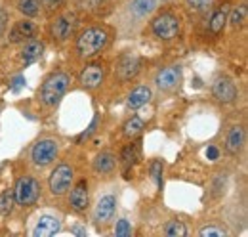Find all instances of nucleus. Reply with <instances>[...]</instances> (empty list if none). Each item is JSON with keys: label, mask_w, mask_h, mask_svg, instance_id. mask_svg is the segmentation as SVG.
Returning a JSON list of instances; mask_svg holds the SVG:
<instances>
[{"label": "nucleus", "mask_w": 248, "mask_h": 237, "mask_svg": "<svg viewBox=\"0 0 248 237\" xmlns=\"http://www.w3.org/2000/svg\"><path fill=\"white\" fill-rule=\"evenodd\" d=\"M109 42V33L103 27H90L82 31L80 36L77 38V54L82 59L95 58Z\"/></svg>", "instance_id": "1"}, {"label": "nucleus", "mask_w": 248, "mask_h": 237, "mask_svg": "<svg viewBox=\"0 0 248 237\" xmlns=\"http://www.w3.org/2000/svg\"><path fill=\"white\" fill-rule=\"evenodd\" d=\"M71 85V77L67 73H52L44 83H42V88H40V102L46 105V107H54L60 103L65 92Z\"/></svg>", "instance_id": "2"}, {"label": "nucleus", "mask_w": 248, "mask_h": 237, "mask_svg": "<svg viewBox=\"0 0 248 237\" xmlns=\"http://www.w3.org/2000/svg\"><path fill=\"white\" fill-rule=\"evenodd\" d=\"M40 184L32 176H21L14 187V199L19 207H31L38 201Z\"/></svg>", "instance_id": "3"}, {"label": "nucleus", "mask_w": 248, "mask_h": 237, "mask_svg": "<svg viewBox=\"0 0 248 237\" xmlns=\"http://www.w3.org/2000/svg\"><path fill=\"white\" fill-rule=\"evenodd\" d=\"M58 142L56 140H50V138H44V140H38L31 151V161L34 167L38 169H44L48 165L54 163V159L58 157Z\"/></svg>", "instance_id": "4"}, {"label": "nucleus", "mask_w": 248, "mask_h": 237, "mask_svg": "<svg viewBox=\"0 0 248 237\" xmlns=\"http://www.w3.org/2000/svg\"><path fill=\"white\" fill-rule=\"evenodd\" d=\"M73 178H75V172H73V169L69 165H65V163L58 165L52 170L50 178H48V186H50L52 195L62 197L63 193H67L69 187H71V184H73Z\"/></svg>", "instance_id": "5"}, {"label": "nucleus", "mask_w": 248, "mask_h": 237, "mask_svg": "<svg viewBox=\"0 0 248 237\" xmlns=\"http://www.w3.org/2000/svg\"><path fill=\"white\" fill-rule=\"evenodd\" d=\"M151 29L155 33L156 38L160 40H172L180 34V19L174 14H160L156 16L151 23Z\"/></svg>", "instance_id": "6"}, {"label": "nucleus", "mask_w": 248, "mask_h": 237, "mask_svg": "<svg viewBox=\"0 0 248 237\" xmlns=\"http://www.w3.org/2000/svg\"><path fill=\"white\" fill-rule=\"evenodd\" d=\"M115 210H117V199L115 195H103L93 210V222L101 228V226H107L113 216H115Z\"/></svg>", "instance_id": "7"}, {"label": "nucleus", "mask_w": 248, "mask_h": 237, "mask_svg": "<svg viewBox=\"0 0 248 237\" xmlns=\"http://www.w3.org/2000/svg\"><path fill=\"white\" fill-rule=\"evenodd\" d=\"M103 79H105V67L101 63H88L80 71V75H78V83L88 90L101 86L103 85Z\"/></svg>", "instance_id": "8"}, {"label": "nucleus", "mask_w": 248, "mask_h": 237, "mask_svg": "<svg viewBox=\"0 0 248 237\" xmlns=\"http://www.w3.org/2000/svg\"><path fill=\"white\" fill-rule=\"evenodd\" d=\"M180 83H182V67H178V65L160 69L155 77V85L164 92L176 90L180 86Z\"/></svg>", "instance_id": "9"}, {"label": "nucleus", "mask_w": 248, "mask_h": 237, "mask_svg": "<svg viewBox=\"0 0 248 237\" xmlns=\"http://www.w3.org/2000/svg\"><path fill=\"white\" fill-rule=\"evenodd\" d=\"M212 94H214V98H216L217 102H221V103H231V102L237 100V88H235L233 81L229 77H223V75L217 77L216 81H214Z\"/></svg>", "instance_id": "10"}, {"label": "nucleus", "mask_w": 248, "mask_h": 237, "mask_svg": "<svg viewBox=\"0 0 248 237\" xmlns=\"http://www.w3.org/2000/svg\"><path fill=\"white\" fill-rule=\"evenodd\" d=\"M75 21H77L75 14H63V16H60V17H56L54 23H52V27H50L52 36H54L56 40H60V42L67 40L69 34H71L73 29H75Z\"/></svg>", "instance_id": "11"}, {"label": "nucleus", "mask_w": 248, "mask_h": 237, "mask_svg": "<svg viewBox=\"0 0 248 237\" xmlns=\"http://www.w3.org/2000/svg\"><path fill=\"white\" fill-rule=\"evenodd\" d=\"M140 69H141V59L136 54H124L117 65V73H119L121 81H132L140 73Z\"/></svg>", "instance_id": "12"}, {"label": "nucleus", "mask_w": 248, "mask_h": 237, "mask_svg": "<svg viewBox=\"0 0 248 237\" xmlns=\"http://www.w3.org/2000/svg\"><path fill=\"white\" fill-rule=\"evenodd\" d=\"M71 207L75 208L77 212H84L86 208L90 207V191H88V182L80 180L73 191H71Z\"/></svg>", "instance_id": "13"}, {"label": "nucleus", "mask_w": 248, "mask_h": 237, "mask_svg": "<svg viewBox=\"0 0 248 237\" xmlns=\"http://www.w3.org/2000/svg\"><path fill=\"white\" fill-rule=\"evenodd\" d=\"M60 230H62L60 220L54 218V216H50V214H44V216L38 218V222H36V226H34V230H32V236L34 237H52V236H56Z\"/></svg>", "instance_id": "14"}, {"label": "nucleus", "mask_w": 248, "mask_h": 237, "mask_svg": "<svg viewBox=\"0 0 248 237\" xmlns=\"http://www.w3.org/2000/svg\"><path fill=\"white\" fill-rule=\"evenodd\" d=\"M34 33H36V25H34V21L31 19H21V21H17L12 31H10V42H21V40H25V38H32L34 36Z\"/></svg>", "instance_id": "15"}, {"label": "nucleus", "mask_w": 248, "mask_h": 237, "mask_svg": "<svg viewBox=\"0 0 248 237\" xmlns=\"http://www.w3.org/2000/svg\"><path fill=\"white\" fill-rule=\"evenodd\" d=\"M245 146V128L241 124L233 126L229 130V136H227V144H225V149L229 155H237L241 153V149Z\"/></svg>", "instance_id": "16"}, {"label": "nucleus", "mask_w": 248, "mask_h": 237, "mask_svg": "<svg viewBox=\"0 0 248 237\" xmlns=\"http://www.w3.org/2000/svg\"><path fill=\"white\" fill-rule=\"evenodd\" d=\"M151 100V88L149 86H138L136 90H132L128 94V100H126V105L130 109H140L143 107L145 103H149Z\"/></svg>", "instance_id": "17"}, {"label": "nucleus", "mask_w": 248, "mask_h": 237, "mask_svg": "<svg viewBox=\"0 0 248 237\" xmlns=\"http://www.w3.org/2000/svg\"><path fill=\"white\" fill-rule=\"evenodd\" d=\"M42 52H44V44H42L40 40H36V38H31V40L23 46V50H21V61H23L25 65H31L36 59H40Z\"/></svg>", "instance_id": "18"}, {"label": "nucleus", "mask_w": 248, "mask_h": 237, "mask_svg": "<svg viewBox=\"0 0 248 237\" xmlns=\"http://www.w3.org/2000/svg\"><path fill=\"white\" fill-rule=\"evenodd\" d=\"M115 165H117V159H115V155L109 153V151H101V153L93 159V170L99 172V174H109V172H113Z\"/></svg>", "instance_id": "19"}, {"label": "nucleus", "mask_w": 248, "mask_h": 237, "mask_svg": "<svg viewBox=\"0 0 248 237\" xmlns=\"http://www.w3.org/2000/svg\"><path fill=\"white\" fill-rule=\"evenodd\" d=\"M227 17H229V4L221 6L217 12H214V16H212V19H210V25H208L210 33H212V34L221 33L223 27H225V23H227Z\"/></svg>", "instance_id": "20"}, {"label": "nucleus", "mask_w": 248, "mask_h": 237, "mask_svg": "<svg viewBox=\"0 0 248 237\" xmlns=\"http://www.w3.org/2000/svg\"><path fill=\"white\" fill-rule=\"evenodd\" d=\"M156 6V0H132L130 2V12L136 17H145L149 16Z\"/></svg>", "instance_id": "21"}, {"label": "nucleus", "mask_w": 248, "mask_h": 237, "mask_svg": "<svg viewBox=\"0 0 248 237\" xmlns=\"http://www.w3.org/2000/svg\"><path fill=\"white\" fill-rule=\"evenodd\" d=\"M140 159V144H136V142H132V144H128L126 148L123 149V153H121V161H123V167L128 170L136 161Z\"/></svg>", "instance_id": "22"}, {"label": "nucleus", "mask_w": 248, "mask_h": 237, "mask_svg": "<svg viewBox=\"0 0 248 237\" xmlns=\"http://www.w3.org/2000/svg\"><path fill=\"white\" fill-rule=\"evenodd\" d=\"M145 128V122L141 120L140 117H132V118H128L126 120V124H124V136L126 138H136V136H140L141 134V130Z\"/></svg>", "instance_id": "23"}, {"label": "nucleus", "mask_w": 248, "mask_h": 237, "mask_svg": "<svg viewBox=\"0 0 248 237\" xmlns=\"http://www.w3.org/2000/svg\"><path fill=\"white\" fill-rule=\"evenodd\" d=\"M164 236L166 237H186L187 236L186 224L180 222V220H170V222L164 226Z\"/></svg>", "instance_id": "24"}, {"label": "nucleus", "mask_w": 248, "mask_h": 237, "mask_svg": "<svg viewBox=\"0 0 248 237\" xmlns=\"http://www.w3.org/2000/svg\"><path fill=\"white\" fill-rule=\"evenodd\" d=\"M17 10L21 14H25L27 17H34L40 12V2L38 0H19L17 2Z\"/></svg>", "instance_id": "25"}, {"label": "nucleus", "mask_w": 248, "mask_h": 237, "mask_svg": "<svg viewBox=\"0 0 248 237\" xmlns=\"http://www.w3.org/2000/svg\"><path fill=\"white\" fill-rule=\"evenodd\" d=\"M214 6V0H187V8L195 14H208Z\"/></svg>", "instance_id": "26"}, {"label": "nucleus", "mask_w": 248, "mask_h": 237, "mask_svg": "<svg viewBox=\"0 0 248 237\" xmlns=\"http://www.w3.org/2000/svg\"><path fill=\"white\" fill-rule=\"evenodd\" d=\"M14 203H16V199H14V191H4L2 193V197H0V214L2 216H8L12 210H14Z\"/></svg>", "instance_id": "27"}, {"label": "nucleus", "mask_w": 248, "mask_h": 237, "mask_svg": "<svg viewBox=\"0 0 248 237\" xmlns=\"http://www.w3.org/2000/svg\"><path fill=\"white\" fill-rule=\"evenodd\" d=\"M229 12H231V10H229ZM245 19H247V6H237V8H233L231 17H227V21H229L233 27H241V25L245 23Z\"/></svg>", "instance_id": "28"}, {"label": "nucleus", "mask_w": 248, "mask_h": 237, "mask_svg": "<svg viewBox=\"0 0 248 237\" xmlns=\"http://www.w3.org/2000/svg\"><path fill=\"white\" fill-rule=\"evenodd\" d=\"M132 234V228H130V222L123 218V220H119L117 222V228H115V236L117 237H128Z\"/></svg>", "instance_id": "29"}, {"label": "nucleus", "mask_w": 248, "mask_h": 237, "mask_svg": "<svg viewBox=\"0 0 248 237\" xmlns=\"http://www.w3.org/2000/svg\"><path fill=\"white\" fill-rule=\"evenodd\" d=\"M162 161H153L151 163V176L158 186H162Z\"/></svg>", "instance_id": "30"}, {"label": "nucleus", "mask_w": 248, "mask_h": 237, "mask_svg": "<svg viewBox=\"0 0 248 237\" xmlns=\"http://www.w3.org/2000/svg\"><path fill=\"white\" fill-rule=\"evenodd\" d=\"M97 122H99V118H97V115H95V117H93V120H92V124H90V126H88V128H86V130H84V132H82V134L77 138V142H78V144H82L84 140H88V138L92 136L93 132H95V128H97Z\"/></svg>", "instance_id": "31"}, {"label": "nucleus", "mask_w": 248, "mask_h": 237, "mask_svg": "<svg viewBox=\"0 0 248 237\" xmlns=\"http://www.w3.org/2000/svg\"><path fill=\"white\" fill-rule=\"evenodd\" d=\"M201 236L202 237H225V230H219L214 226H206L201 230Z\"/></svg>", "instance_id": "32"}, {"label": "nucleus", "mask_w": 248, "mask_h": 237, "mask_svg": "<svg viewBox=\"0 0 248 237\" xmlns=\"http://www.w3.org/2000/svg\"><path fill=\"white\" fill-rule=\"evenodd\" d=\"M8 21H10V17H8V12L4 10V8H0V36L6 33L8 29Z\"/></svg>", "instance_id": "33"}, {"label": "nucleus", "mask_w": 248, "mask_h": 237, "mask_svg": "<svg viewBox=\"0 0 248 237\" xmlns=\"http://www.w3.org/2000/svg\"><path fill=\"white\" fill-rule=\"evenodd\" d=\"M38 2H40V4H42L46 10H56V8L62 4L63 0H38Z\"/></svg>", "instance_id": "34"}, {"label": "nucleus", "mask_w": 248, "mask_h": 237, "mask_svg": "<svg viewBox=\"0 0 248 237\" xmlns=\"http://www.w3.org/2000/svg\"><path fill=\"white\" fill-rule=\"evenodd\" d=\"M217 155H219V151H217V149L214 148V146H210V148L206 149V157H208L210 161H216Z\"/></svg>", "instance_id": "35"}, {"label": "nucleus", "mask_w": 248, "mask_h": 237, "mask_svg": "<svg viewBox=\"0 0 248 237\" xmlns=\"http://www.w3.org/2000/svg\"><path fill=\"white\" fill-rule=\"evenodd\" d=\"M23 85H25V79H23V77H16V79L12 81V88L14 90H19Z\"/></svg>", "instance_id": "36"}, {"label": "nucleus", "mask_w": 248, "mask_h": 237, "mask_svg": "<svg viewBox=\"0 0 248 237\" xmlns=\"http://www.w3.org/2000/svg\"><path fill=\"white\" fill-rule=\"evenodd\" d=\"M73 232H75L77 236H86V230H82V228H73Z\"/></svg>", "instance_id": "37"}]
</instances>
